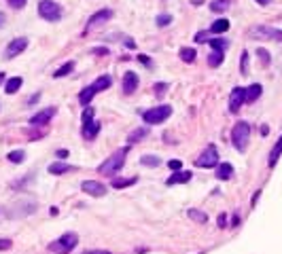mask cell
Wrapping results in <instances>:
<instances>
[{"label": "cell", "instance_id": "48", "mask_svg": "<svg viewBox=\"0 0 282 254\" xmlns=\"http://www.w3.org/2000/svg\"><path fill=\"white\" fill-rule=\"evenodd\" d=\"M5 23H7V15H5V13H3V11H0V28H3Z\"/></svg>", "mask_w": 282, "mask_h": 254}, {"label": "cell", "instance_id": "8", "mask_svg": "<svg viewBox=\"0 0 282 254\" xmlns=\"http://www.w3.org/2000/svg\"><path fill=\"white\" fill-rule=\"evenodd\" d=\"M250 36L252 38H265V40H276V42H282V30L278 28H272V26H255L250 30Z\"/></svg>", "mask_w": 282, "mask_h": 254}, {"label": "cell", "instance_id": "13", "mask_svg": "<svg viewBox=\"0 0 282 254\" xmlns=\"http://www.w3.org/2000/svg\"><path fill=\"white\" fill-rule=\"evenodd\" d=\"M83 193H87L91 197H104L106 195V187L102 185V182H98V180H85L81 185Z\"/></svg>", "mask_w": 282, "mask_h": 254}, {"label": "cell", "instance_id": "5", "mask_svg": "<svg viewBox=\"0 0 282 254\" xmlns=\"http://www.w3.org/2000/svg\"><path fill=\"white\" fill-rule=\"evenodd\" d=\"M38 15L43 17L45 21L55 23V21L62 19L64 9L58 3H55V0H40V3H38Z\"/></svg>", "mask_w": 282, "mask_h": 254}, {"label": "cell", "instance_id": "26", "mask_svg": "<svg viewBox=\"0 0 282 254\" xmlns=\"http://www.w3.org/2000/svg\"><path fill=\"white\" fill-rule=\"evenodd\" d=\"M73 70H75V62H66L53 72V79H64V77H68L70 72H73Z\"/></svg>", "mask_w": 282, "mask_h": 254}, {"label": "cell", "instance_id": "30", "mask_svg": "<svg viewBox=\"0 0 282 254\" xmlns=\"http://www.w3.org/2000/svg\"><path fill=\"white\" fill-rule=\"evenodd\" d=\"M208 45L213 47V51H223V53H225V49L229 47V40H225V38L219 36V38H210V40H208Z\"/></svg>", "mask_w": 282, "mask_h": 254}, {"label": "cell", "instance_id": "9", "mask_svg": "<svg viewBox=\"0 0 282 254\" xmlns=\"http://www.w3.org/2000/svg\"><path fill=\"white\" fill-rule=\"evenodd\" d=\"M28 49V38L26 36H19V38H13L9 45H7V51H5V58L7 60H13L17 58L19 53H24Z\"/></svg>", "mask_w": 282, "mask_h": 254}, {"label": "cell", "instance_id": "31", "mask_svg": "<svg viewBox=\"0 0 282 254\" xmlns=\"http://www.w3.org/2000/svg\"><path fill=\"white\" fill-rule=\"evenodd\" d=\"M187 216H189L193 222H200V224H204V222L208 220V216L204 214L202 210H197V208H191V210H187Z\"/></svg>", "mask_w": 282, "mask_h": 254}, {"label": "cell", "instance_id": "15", "mask_svg": "<svg viewBox=\"0 0 282 254\" xmlns=\"http://www.w3.org/2000/svg\"><path fill=\"white\" fill-rule=\"evenodd\" d=\"M193 178V174L189 172V169H187V172H185V169H178V172H174L170 178H168L166 180V185L168 187H174V185H187V182Z\"/></svg>", "mask_w": 282, "mask_h": 254}, {"label": "cell", "instance_id": "25", "mask_svg": "<svg viewBox=\"0 0 282 254\" xmlns=\"http://www.w3.org/2000/svg\"><path fill=\"white\" fill-rule=\"evenodd\" d=\"M227 30H229V19H217L213 26L208 28L210 34H223V32H227Z\"/></svg>", "mask_w": 282, "mask_h": 254}, {"label": "cell", "instance_id": "14", "mask_svg": "<svg viewBox=\"0 0 282 254\" xmlns=\"http://www.w3.org/2000/svg\"><path fill=\"white\" fill-rule=\"evenodd\" d=\"M138 85H140V77L136 74V72H132V70H130V72H125L123 74V85H121V87H123V93H134L136 89H138Z\"/></svg>", "mask_w": 282, "mask_h": 254}, {"label": "cell", "instance_id": "10", "mask_svg": "<svg viewBox=\"0 0 282 254\" xmlns=\"http://www.w3.org/2000/svg\"><path fill=\"white\" fill-rule=\"evenodd\" d=\"M246 102V89L244 87H233L229 93V112H236L242 108V104Z\"/></svg>", "mask_w": 282, "mask_h": 254}, {"label": "cell", "instance_id": "47", "mask_svg": "<svg viewBox=\"0 0 282 254\" xmlns=\"http://www.w3.org/2000/svg\"><path fill=\"white\" fill-rule=\"evenodd\" d=\"M259 195H261V191H257L255 195H252V199H250V206H255V204H257V199H259Z\"/></svg>", "mask_w": 282, "mask_h": 254}, {"label": "cell", "instance_id": "38", "mask_svg": "<svg viewBox=\"0 0 282 254\" xmlns=\"http://www.w3.org/2000/svg\"><path fill=\"white\" fill-rule=\"evenodd\" d=\"M136 60H138L140 64H143V66H147V68H153V60L149 58V55H145V53H140Z\"/></svg>", "mask_w": 282, "mask_h": 254}, {"label": "cell", "instance_id": "4", "mask_svg": "<svg viewBox=\"0 0 282 254\" xmlns=\"http://www.w3.org/2000/svg\"><path fill=\"white\" fill-rule=\"evenodd\" d=\"M93 115H96V110L91 106H85V110H83V119H81V134L83 138H87V140H93L98 134H100V123L93 121Z\"/></svg>", "mask_w": 282, "mask_h": 254}, {"label": "cell", "instance_id": "50", "mask_svg": "<svg viewBox=\"0 0 282 254\" xmlns=\"http://www.w3.org/2000/svg\"><path fill=\"white\" fill-rule=\"evenodd\" d=\"M255 3H257V5H261V7H267V5L272 3V0H255Z\"/></svg>", "mask_w": 282, "mask_h": 254}, {"label": "cell", "instance_id": "46", "mask_svg": "<svg viewBox=\"0 0 282 254\" xmlns=\"http://www.w3.org/2000/svg\"><path fill=\"white\" fill-rule=\"evenodd\" d=\"M85 254H110L108 250H85Z\"/></svg>", "mask_w": 282, "mask_h": 254}, {"label": "cell", "instance_id": "27", "mask_svg": "<svg viewBox=\"0 0 282 254\" xmlns=\"http://www.w3.org/2000/svg\"><path fill=\"white\" fill-rule=\"evenodd\" d=\"M140 163H143L145 167H159L161 159L157 157V155H143V157H140Z\"/></svg>", "mask_w": 282, "mask_h": 254}, {"label": "cell", "instance_id": "34", "mask_svg": "<svg viewBox=\"0 0 282 254\" xmlns=\"http://www.w3.org/2000/svg\"><path fill=\"white\" fill-rule=\"evenodd\" d=\"M155 23H157V28H166L172 23V15H168V13H161V15H157V19H155Z\"/></svg>", "mask_w": 282, "mask_h": 254}, {"label": "cell", "instance_id": "37", "mask_svg": "<svg viewBox=\"0 0 282 254\" xmlns=\"http://www.w3.org/2000/svg\"><path fill=\"white\" fill-rule=\"evenodd\" d=\"M168 91V83H155V95L157 97H163Z\"/></svg>", "mask_w": 282, "mask_h": 254}, {"label": "cell", "instance_id": "2", "mask_svg": "<svg viewBox=\"0 0 282 254\" xmlns=\"http://www.w3.org/2000/svg\"><path fill=\"white\" fill-rule=\"evenodd\" d=\"M250 140V125L246 121H238L231 130V144L238 153H246Z\"/></svg>", "mask_w": 282, "mask_h": 254}, {"label": "cell", "instance_id": "33", "mask_svg": "<svg viewBox=\"0 0 282 254\" xmlns=\"http://www.w3.org/2000/svg\"><path fill=\"white\" fill-rule=\"evenodd\" d=\"M7 159H9L11 163H24V161H26V150H11V153L7 155Z\"/></svg>", "mask_w": 282, "mask_h": 254}, {"label": "cell", "instance_id": "1", "mask_svg": "<svg viewBox=\"0 0 282 254\" xmlns=\"http://www.w3.org/2000/svg\"><path fill=\"white\" fill-rule=\"evenodd\" d=\"M128 153H130V144L128 146H123V148H119L117 153H112L110 157L98 167V172H100L102 176H115L119 169L123 167V163H125V157H128Z\"/></svg>", "mask_w": 282, "mask_h": 254}, {"label": "cell", "instance_id": "39", "mask_svg": "<svg viewBox=\"0 0 282 254\" xmlns=\"http://www.w3.org/2000/svg\"><path fill=\"white\" fill-rule=\"evenodd\" d=\"M13 248V242L9 237H0V252H5V250H11Z\"/></svg>", "mask_w": 282, "mask_h": 254}, {"label": "cell", "instance_id": "36", "mask_svg": "<svg viewBox=\"0 0 282 254\" xmlns=\"http://www.w3.org/2000/svg\"><path fill=\"white\" fill-rule=\"evenodd\" d=\"M257 58H261L263 66H267V64H270V60H272V55H270V51H267V49L259 47V49H257Z\"/></svg>", "mask_w": 282, "mask_h": 254}, {"label": "cell", "instance_id": "22", "mask_svg": "<svg viewBox=\"0 0 282 254\" xmlns=\"http://www.w3.org/2000/svg\"><path fill=\"white\" fill-rule=\"evenodd\" d=\"M280 155H282V136L278 138V142H276L274 148L270 150V159H267V165L274 167V165L278 163V159H280Z\"/></svg>", "mask_w": 282, "mask_h": 254}, {"label": "cell", "instance_id": "24", "mask_svg": "<svg viewBox=\"0 0 282 254\" xmlns=\"http://www.w3.org/2000/svg\"><path fill=\"white\" fill-rule=\"evenodd\" d=\"M96 97V91H93V87L91 85H87V87H83L81 89V93H79V102L83 104V106H89V102Z\"/></svg>", "mask_w": 282, "mask_h": 254}, {"label": "cell", "instance_id": "29", "mask_svg": "<svg viewBox=\"0 0 282 254\" xmlns=\"http://www.w3.org/2000/svg\"><path fill=\"white\" fill-rule=\"evenodd\" d=\"M233 0H213L210 3V11H215V13H223V11H227L231 7Z\"/></svg>", "mask_w": 282, "mask_h": 254}, {"label": "cell", "instance_id": "49", "mask_svg": "<svg viewBox=\"0 0 282 254\" xmlns=\"http://www.w3.org/2000/svg\"><path fill=\"white\" fill-rule=\"evenodd\" d=\"M238 222H240V216L233 214V218H231V227H238Z\"/></svg>", "mask_w": 282, "mask_h": 254}, {"label": "cell", "instance_id": "23", "mask_svg": "<svg viewBox=\"0 0 282 254\" xmlns=\"http://www.w3.org/2000/svg\"><path fill=\"white\" fill-rule=\"evenodd\" d=\"M24 85V81H21V77H11L9 81H7V85H5V93H9V95H13V93H17L19 91V87Z\"/></svg>", "mask_w": 282, "mask_h": 254}, {"label": "cell", "instance_id": "35", "mask_svg": "<svg viewBox=\"0 0 282 254\" xmlns=\"http://www.w3.org/2000/svg\"><path fill=\"white\" fill-rule=\"evenodd\" d=\"M240 72L248 74V51H242V58H240Z\"/></svg>", "mask_w": 282, "mask_h": 254}, {"label": "cell", "instance_id": "21", "mask_svg": "<svg viewBox=\"0 0 282 254\" xmlns=\"http://www.w3.org/2000/svg\"><path fill=\"white\" fill-rule=\"evenodd\" d=\"M138 182V176H130V178H112L110 182V187L112 189H128L132 185H136Z\"/></svg>", "mask_w": 282, "mask_h": 254}, {"label": "cell", "instance_id": "43", "mask_svg": "<svg viewBox=\"0 0 282 254\" xmlns=\"http://www.w3.org/2000/svg\"><path fill=\"white\" fill-rule=\"evenodd\" d=\"M68 155H70L68 148H60L58 153H55V157H58V159H68Z\"/></svg>", "mask_w": 282, "mask_h": 254}, {"label": "cell", "instance_id": "18", "mask_svg": "<svg viewBox=\"0 0 282 254\" xmlns=\"http://www.w3.org/2000/svg\"><path fill=\"white\" fill-rule=\"evenodd\" d=\"M110 85H112V79H110L108 74H102V77H98V79L91 83V87H93L96 93H100V91H106Z\"/></svg>", "mask_w": 282, "mask_h": 254}, {"label": "cell", "instance_id": "12", "mask_svg": "<svg viewBox=\"0 0 282 254\" xmlns=\"http://www.w3.org/2000/svg\"><path fill=\"white\" fill-rule=\"evenodd\" d=\"M55 106H49V108H45V110H40V112H36V115L30 119V125L32 127H43V125H47L53 117H55Z\"/></svg>", "mask_w": 282, "mask_h": 254}, {"label": "cell", "instance_id": "42", "mask_svg": "<svg viewBox=\"0 0 282 254\" xmlns=\"http://www.w3.org/2000/svg\"><path fill=\"white\" fill-rule=\"evenodd\" d=\"M91 53H93V55H108V49H106V47H93Z\"/></svg>", "mask_w": 282, "mask_h": 254}, {"label": "cell", "instance_id": "16", "mask_svg": "<svg viewBox=\"0 0 282 254\" xmlns=\"http://www.w3.org/2000/svg\"><path fill=\"white\" fill-rule=\"evenodd\" d=\"M149 134H151V127H138V130H134V132L128 136V144H130V146H132V144H138L140 140H145Z\"/></svg>", "mask_w": 282, "mask_h": 254}, {"label": "cell", "instance_id": "28", "mask_svg": "<svg viewBox=\"0 0 282 254\" xmlns=\"http://www.w3.org/2000/svg\"><path fill=\"white\" fill-rule=\"evenodd\" d=\"M223 60H225V53L223 51H213V53L208 55V66L210 68H219L223 64Z\"/></svg>", "mask_w": 282, "mask_h": 254}, {"label": "cell", "instance_id": "41", "mask_svg": "<svg viewBox=\"0 0 282 254\" xmlns=\"http://www.w3.org/2000/svg\"><path fill=\"white\" fill-rule=\"evenodd\" d=\"M7 3H9V7H13V9H24L26 7V0H7Z\"/></svg>", "mask_w": 282, "mask_h": 254}, {"label": "cell", "instance_id": "20", "mask_svg": "<svg viewBox=\"0 0 282 254\" xmlns=\"http://www.w3.org/2000/svg\"><path fill=\"white\" fill-rule=\"evenodd\" d=\"M261 93H263V87L259 83H252L250 87H246V102L248 104H252V102H257L259 97H261Z\"/></svg>", "mask_w": 282, "mask_h": 254}, {"label": "cell", "instance_id": "11", "mask_svg": "<svg viewBox=\"0 0 282 254\" xmlns=\"http://www.w3.org/2000/svg\"><path fill=\"white\" fill-rule=\"evenodd\" d=\"M112 9H100V11H96L93 15L87 19V28H85V32H89L91 28H96V26H102L104 21H108V19H112Z\"/></svg>", "mask_w": 282, "mask_h": 254}, {"label": "cell", "instance_id": "32", "mask_svg": "<svg viewBox=\"0 0 282 254\" xmlns=\"http://www.w3.org/2000/svg\"><path fill=\"white\" fill-rule=\"evenodd\" d=\"M195 58H197V51H195V49H191V47H182V49H180V60H182V62L193 64Z\"/></svg>", "mask_w": 282, "mask_h": 254}, {"label": "cell", "instance_id": "51", "mask_svg": "<svg viewBox=\"0 0 282 254\" xmlns=\"http://www.w3.org/2000/svg\"><path fill=\"white\" fill-rule=\"evenodd\" d=\"M5 83V72H0V85Z\"/></svg>", "mask_w": 282, "mask_h": 254}, {"label": "cell", "instance_id": "6", "mask_svg": "<svg viewBox=\"0 0 282 254\" xmlns=\"http://www.w3.org/2000/svg\"><path fill=\"white\" fill-rule=\"evenodd\" d=\"M172 117V106H155V108H149L143 112V121L147 125H161L163 121H168Z\"/></svg>", "mask_w": 282, "mask_h": 254}, {"label": "cell", "instance_id": "45", "mask_svg": "<svg viewBox=\"0 0 282 254\" xmlns=\"http://www.w3.org/2000/svg\"><path fill=\"white\" fill-rule=\"evenodd\" d=\"M208 38V32H197L195 34V42H204Z\"/></svg>", "mask_w": 282, "mask_h": 254}, {"label": "cell", "instance_id": "17", "mask_svg": "<svg viewBox=\"0 0 282 254\" xmlns=\"http://www.w3.org/2000/svg\"><path fill=\"white\" fill-rule=\"evenodd\" d=\"M73 165L70 163H66V161H55V163H51L49 165V174H53V176H60V174H66V172H73Z\"/></svg>", "mask_w": 282, "mask_h": 254}, {"label": "cell", "instance_id": "7", "mask_svg": "<svg viewBox=\"0 0 282 254\" xmlns=\"http://www.w3.org/2000/svg\"><path fill=\"white\" fill-rule=\"evenodd\" d=\"M195 165L197 167H204V169H210V167H217L219 165V150L215 144H208L202 153L200 157L195 159Z\"/></svg>", "mask_w": 282, "mask_h": 254}, {"label": "cell", "instance_id": "19", "mask_svg": "<svg viewBox=\"0 0 282 254\" xmlns=\"http://www.w3.org/2000/svg\"><path fill=\"white\" fill-rule=\"evenodd\" d=\"M231 176H233V165H231V163L223 161V163L217 165V178H219V180H229Z\"/></svg>", "mask_w": 282, "mask_h": 254}, {"label": "cell", "instance_id": "40", "mask_svg": "<svg viewBox=\"0 0 282 254\" xmlns=\"http://www.w3.org/2000/svg\"><path fill=\"white\" fill-rule=\"evenodd\" d=\"M168 167H170L172 172H178V169H182V161L180 159H170L168 161Z\"/></svg>", "mask_w": 282, "mask_h": 254}, {"label": "cell", "instance_id": "44", "mask_svg": "<svg viewBox=\"0 0 282 254\" xmlns=\"http://www.w3.org/2000/svg\"><path fill=\"white\" fill-rule=\"evenodd\" d=\"M217 222H219V227H221V229H225V227H227V216L221 214V216L217 218Z\"/></svg>", "mask_w": 282, "mask_h": 254}, {"label": "cell", "instance_id": "3", "mask_svg": "<svg viewBox=\"0 0 282 254\" xmlns=\"http://www.w3.org/2000/svg\"><path fill=\"white\" fill-rule=\"evenodd\" d=\"M77 246H79V235L75 231H66L58 239H53V242L49 244V250L55 252V254H70Z\"/></svg>", "mask_w": 282, "mask_h": 254}]
</instances>
